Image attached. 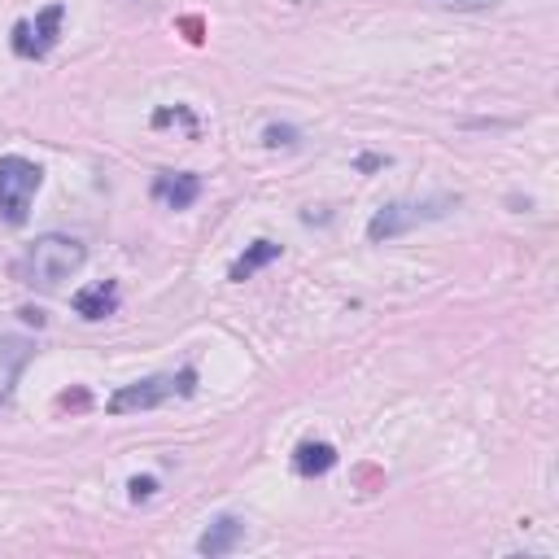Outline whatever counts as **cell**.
Returning a JSON list of instances; mask_svg holds the SVG:
<instances>
[{
    "label": "cell",
    "mask_w": 559,
    "mask_h": 559,
    "mask_svg": "<svg viewBox=\"0 0 559 559\" xmlns=\"http://www.w3.org/2000/svg\"><path fill=\"white\" fill-rule=\"evenodd\" d=\"M31 354H35V346L27 337H0V407L14 394V385H18L22 367L31 363Z\"/></svg>",
    "instance_id": "obj_8"
},
{
    "label": "cell",
    "mask_w": 559,
    "mask_h": 559,
    "mask_svg": "<svg viewBox=\"0 0 559 559\" xmlns=\"http://www.w3.org/2000/svg\"><path fill=\"white\" fill-rule=\"evenodd\" d=\"M62 18H66V5L62 0H53V5H44L35 22H18L14 27V53L27 57V62H40V57L53 53V44L62 40Z\"/></svg>",
    "instance_id": "obj_5"
},
{
    "label": "cell",
    "mask_w": 559,
    "mask_h": 559,
    "mask_svg": "<svg viewBox=\"0 0 559 559\" xmlns=\"http://www.w3.org/2000/svg\"><path fill=\"white\" fill-rule=\"evenodd\" d=\"M175 394H180V398L197 394V372H193V367H184L180 376H145V380H136V385H123L110 402H105V411H110V415L153 411V407H162V402H171Z\"/></svg>",
    "instance_id": "obj_2"
},
{
    "label": "cell",
    "mask_w": 559,
    "mask_h": 559,
    "mask_svg": "<svg viewBox=\"0 0 559 559\" xmlns=\"http://www.w3.org/2000/svg\"><path fill=\"white\" fill-rule=\"evenodd\" d=\"M201 197V175L193 171H162L153 180V201H162L166 210H188Z\"/></svg>",
    "instance_id": "obj_6"
},
{
    "label": "cell",
    "mask_w": 559,
    "mask_h": 559,
    "mask_svg": "<svg viewBox=\"0 0 559 559\" xmlns=\"http://www.w3.org/2000/svg\"><path fill=\"white\" fill-rule=\"evenodd\" d=\"M280 258V245L276 241H254V245H245V254L232 263V271H228V280L232 284H245L254 271H263V267H271Z\"/></svg>",
    "instance_id": "obj_11"
},
{
    "label": "cell",
    "mask_w": 559,
    "mask_h": 559,
    "mask_svg": "<svg viewBox=\"0 0 559 559\" xmlns=\"http://www.w3.org/2000/svg\"><path fill=\"white\" fill-rule=\"evenodd\" d=\"M171 123H184V127H188V132H193V136H197V118H193V114H188V110H184V105H175V110H158V114H153V127H171Z\"/></svg>",
    "instance_id": "obj_13"
},
{
    "label": "cell",
    "mask_w": 559,
    "mask_h": 559,
    "mask_svg": "<svg viewBox=\"0 0 559 559\" xmlns=\"http://www.w3.org/2000/svg\"><path fill=\"white\" fill-rule=\"evenodd\" d=\"M293 468L297 477H324V472L337 468V446L328 442H302L293 450Z\"/></svg>",
    "instance_id": "obj_10"
},
{
    "label": "cell",
    "mask_w": 559,
    "mask_h": 559,
    "mask_svg": "<svg viewBox=\"0 0 559 559\" xmlns=\"http://www.w3.org/2000/svg\"><path fill=\"white\" fill-rule=\"evenodd\" d=\"M184 31H188V40L201 44V22L197 18H184Z\"/></svg>",
    "instance_id": "obj_17"
},
{
    "label": "cell",
    "mask_w": 559,
    "mask_h": 559,
    "mask_svg": "<svg viewBox=\"0 0 559 559\" xmlns=\"http://www.w3.org/2000/svg\"><path fill=\"white\" fill-rule=\"evenodd\" d=\"M376 166H385V158H376V153H363L359 158V171H376Z\"/></svg>",
    "instance_id": "obj_16"
},
{
    "label": "cell",
    "mask_w": 559,
    "mask_h": 559,
    "mask_svg": "<svg viewBox=\"0 0 559 559\" xmlns=\"http://www.w3.org/2000/svg\"><path fill=\"white\" fill-rule=\"evenodd\" d=\"M455 206L450 197H437V201H424V206H411V201H389V206H380L372 214V223H367V241L380 245V241H394V236L411 232L415 223H428V219H442V214Z\"/></svg>",
    "instance_id": "obj_4"
},
{
    "label": "cell",
    "mask_w": 559,
    "mask_h": 559,
    "mask_svg": "<svg viewBox=\"0 0 559 559\" xmlns=\"http://www.w3.org/2000/svg\"><path fill=\"white\" fill-rule=\"evenodd\" d=\"M241 538H245V520H241V516H219V520H214V525L197 538V551L210 555V559H219V555L236 551V546H241Z\"/></svg>",
    "instance_id": "obj_9"
},
{
    "label": "cell",
    "mask_w": 559,
    "mask_h": 559,
    "mask_svg": "<svg viewBox=\"0 0 559 559\" xmlns=\"http://www.w3.org/2000/svg\"><path fill=\"white\" fill-rule=\"evenodd\" d=\"M83 263H88V249H83L79 236L49 232V236H35L31 249L22 254L18 280L31 284V289H57V284L75 276Z\"/></svg>",
    "instance_id": "obj_1"
},
{
    "label": "cell",
    "mask_w": 559,
    "mask_h": 559,
    "mask_svg": "<svg viewBox=\"0 0 559 559\" xmlns=\"http://www.w3.org/2000/svg\"><path fill=\"white\" fill-rule=\"evenodd\" d=\"M40 184H44V171L35 162L18 158V153L0 158V219H5L9 228H22V223H27Z\"/></svg>",
    "instance_id": "obj_3"
},
{
    "label": "cell",
    "mask_w": 559,
    "mask_h": 559,
    "mask_svg": "<svg viewBox=\"0 0 559 559\" xmlns=\"http://www.w3.org/2000/svg\"><path fill=\"white\" fill-rule=\"evenodd\" d=\"M263 145H267V149H293V145H297V127H289V123H271V127H263Z\"/></svg>",
    "instance_id": "obj_12"
},
{
    "label": "cell",
    "mask_w": 559,
    "mask_h": 559,
    "mask_svg": "<svg viewBox=\"0 0 559 559\" xmlns=\"http://www.w3.org/2000/svg\"><path fill=\"white\" fill-rule=\"evenodd\" d=\"M127 490H132V503H145V498L158 494V481H153V477H132Z\"/></svg>",
    "instance_id": "obj_14"
},
{
    "label": "cell",
    "mask_w": 559,
    "mask_h": 559,
    "mask_svg": "<svg viewBox=\"0 0 559 559\" xmlns=\"http://www.w3.org/2000/svg\"><path fill=\"white\" fill-rule=\"evenodd\" d=\"M118 302H123V293H118L114 280H101V284H88V289L75 293V315L88 319V324H97V319H110L118 311Z\"/></svg>",
    "instance_id": "obj_7"
},
{
    "label": "cell",
    "mask_w": 559,
    "mask_h": 559,
    "mask_svg": "<svg viewBox=\"0 0 559 559\" xmlns=\"http://www.w3.org/2000/svg\"><path fill=\"white\" fill-rule=\"evenodd\" d=\"M433 5H442V9H494L498 0H433Z\"/></svg>",
    "instance_id": "obj_15"
},
{
    "label": "cell",
    "mask_w": 559,
    "mask_h": 559,
    "mask_svg": "<svg viewBox=\"0 0 559 559\" xmlns=\"http://www.w3.org/2000/svg\"><path fill=\"white\" fill-rule=\"evenodd\" d=\"M22 319H27V324H35V328H44V311H22Z\"/></svg>",
    "instance_id": "obj_18"
}]
</instances>
